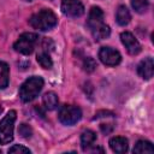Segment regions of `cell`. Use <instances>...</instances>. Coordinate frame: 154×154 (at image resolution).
Returning <instances> with one entry per match:
<instances>
[{
	"label": "cell",
	"instance_id": "obj_2",
	"mask_svg": "<svg viewBox=\"0 0 154 154\" xmlns=\"http://www.w3.org/2000/svg\"><path fill=\"white\" fill-rule=\"evenodd\" d=\"M43 84H45V81L40 76H31L28 79H25L19 88L20 100L23 102H30L34 99H36V96H38V94L41 93Z\"/></svg>",
	"mask_w": 154,
	"mask_h": 154
},
{
	"label": "cell",
	"instance_id": "obj_19",
	"mask_svg": "<svg viewBox=\"0 0 154 154\" xmlns=\"http://www.w3.org/2000/svg\"><path fill=\"white\" fill-rule=\"evenodd\" d=\"M131 6L137 13H144L149 7L148 0H131Z\"/></svg>",
	"mask_w": 154,
	"mask_h": 154
},
{
	"label": "cell",
	"instance_id": "obj_12",
	"mask_svg": "<svg viewBox=\"0 0 154 154\" xmlns=\"http://www.w3.org/2000/svg\"><path fill=\"white\" fill-rule=\"evenodd\" d=\"M96 141V134L91 130H85L81 135V147L84 152H88L91 149Z\"/></svg>",
	"mask_w": 154,
	"mask_h": 154
},
{
	"label": "cell",
	"instance_id": "obj_10",
	"mask_svg": "<svg viewBox=\"0 0 154 154\" xmlns=\"http://www.w3.org/2000/svg\"><path fill=\"white\" fill-rule=\"evenodd\" d=\"M137 73L143 78V79H150L154 73V61L153 58L148 57L144 58L137 66Z\"/></svg>",
	"mask_w": 154,
	"mask_h": 154
},
{
	"label": "cell",
	"instance_id": "obj_23",
	"mask_svg": "<svg viewBox=\"0 0 154 154\" xmlns=\"http://www.w3.org/2000/svg\"><path fill=\"white\" fill-rule=\"evenodd\" d=\"M25 1H31V0H25Z\"/></svg>",
	"mask_w": 154,
	"mask_h": 154
},
{
	"label": "cell",
	"instance_id": "obj_3",
	"mask_svg": "<svg viewBox=\"0 0 154 154\" xmlns=\"http://www.w3.org/2000/svg\"><path fill=\"white\" fill-rule=\"evenodd\" d=\"M17 118V112L11 109L0 120V144H8L13 140L14 122Z\"/></svg>",
	"mask_w": 154,
	"mask_h": 154
},
{
	"label": "cell",
	"instance_id": "obj_5",
	"mask_svg": "<svg viewBox=\"0 0 154 154\" xmlns=\"http://www.w3.org/2000/svg\"><path fill=\"white\" fill-rule=\"evenodd\" d=\"M58 118L64 125H73L82 118V111L75 105H64L58 114Z\"/></svg>",
	"mask_w": 154,
	"mask_h": 154
},
{
	"label": "cell",
	"instance_id": "obj_6",
	"mask_svg": "<svg viewBox=\"0 0 154 154\" xmlns=\"http://www.w3.org/2000/svg\"><path fill=\"white\" fill-rule=\"evenodd\" d=\"M99 59L106 66H117L122 61L120 53L112 47H101L99 51Z\"/></svg>",
	"mask_w": 154,
	"mask_h": 154
},
{
	"label": "cell",
	"instance_id": "obj_13",
	"mask_svg": "<svg viewBox=\"0 0 154 154\" xmlns=\"http://www.w3.org/2000/svg\"><path fill=\"white\" fill-rule=\"evenodd\" d=\"M130 19H131V14H130V11L128 10V7L125 5H120L117 10V13H116V20L119 25L124 26V25H128L130 23Z\"/></svg>",
	"mask_w": 154,
	"mask_h": 154
},
{
	"label": "cell",
	"instance_id": "obj_9",
	"mask_svg": "<svg viewBox=\"0 0 154 154\" xmlns=\"http://www.w3.org/2000/svg\"><path fill=\"white\" fill-rule=\"evenodd\" d=\"M101 24H103V11L99 6H93L90 8V11H89L87 25L91 31V30H94L95 28H97Z\"/></svg>",
	"mask_w": 154,
	"mask_h": 154
},
{
	"label": "cell",
	"instance_id": "obj_1",
	"mask_svg": "<svg viewBox=\"0 0 154 154\" xmlns=\"http://www.w3.org/2000/svg\"><path fill=\"white\" fill-rule=\"evenodd\" d=\"M29 24L34 29H37L41 31H47V30L53 29L58 24V18L53 11H51L48 8H42L41 11L34 13L30 17Z\"/></svg>",
	"mask_w": 154,
	"mask_h": 154
},
{
	"label": "cell",
	"instance_id": "obj_14",
	"mask_svg": "<svg viewBox=\"0 0 154 154\" xmlns=\"http://www.w3.org/2000/svg\"><path fill=\"white\" fill-rule=\"evenodd\" d=\"M42 102H43V106H45L46 109L53 111V109L57 108L59 100H58V96H57L55 93H53V91H47V93L42 96Z\"/></svg>",
	"mask_w": 154,
	"mask_h": 154
},
{
	"label": "cell",
	"instance_id": "obj_16",
	"mask_svg": "<svg viewBox=\"0 0 154 154\" xmlns=\"http://www.w3.org/2000/svg\"><path fill=\"white\" fill-rule=\"evenodd\" d=\"M91 34H93V37L96 40V41H101L103 38H107L111 34V29L107 24H101L99 25L97 28H95L94 30H91Z\"/></svg>",
	"mask_w": 154,
	"mask_h": 154
},
{
	"label": "cell",
	"instance_id": "obj_7",
	"mask_svg": "<svg viewBox=\"0 0 154 154\" xmlns=\"http://www.w3.org/2000/svg\"><path fill=\"white\" fill-rule=\"evenodd\" d=\"M61 12L69 18H77L84 13V6L79 0H63Z\"/></svg>",
	"mask_w": 154,
	"mask_h": 154
},
{
	"label": "cell",
	"instance_id": "obj_4",
	"mask_svg": "<svg viewBox=\"0 0 154 154\" xmlns=\"http://www.w3.org/2000/svg\"><path fill=\"white\" fill-rule=\"evenodd\" d=\"M38 42V36L34 32H23L18 40L14 42L13 48L16 52L24 54V55H29L34 52L36 43Z\"/></svg>",
	"mask_w": 154,
	"mask_h": 154
},
{
	"label": "cell",
	"instance_id": "obj_11",
	"mask_svg": "<svg viewBox=\"0 0 154 154\" xmlns=\"http://www.w3.org/2000/svg\"><path fill=\"white\" fill-rule=\"evenodd\" d=\"M111 149L114 152V153H126L128 152V148H129V142L125 137L123 136H114L109 140L108 142Z\"/></svg>",
	"mask_w": 154,
	"mask_h": 154
},
{
	"label": "cell",
	"instance_id": "obj_18",
	"mask_svg": "<svg viewBox=\"0 0 154 154\" xmlns=\"http://www.w3.org/2000/svg\"><path fill=\"white\" fill-rule=\"evenodd\" d=\"M37 63L41 65V67L43 69H51L53 66V61H52V58L49 55V53L47 51H41L40 53H37Z\"/></svg>",
	"mask_w": 154,
	"mask_h": 154
},
{
	"label": "cell",
	"instance_id": "obj_21",
	"mask_svg": "<svg viewBox=\"0 0 154 154\" xmlns=\"http://www.w3.org/2000/svg\"><path fill=\"white\" fill-rule=\"evenodd\" d=\"M18 132H19V135L22 137L28 138V137L31 136V128L29 125H26V124H20V126L18 128Z\"/></svg>",
	"mask_w": 154,
	"mask_h": 154
},
{
	"label": "cell",
	"instance_id": "obj_22",
	"mask_svg": "<svg viewBox=\"0 0 154 154\" xmlns=\"http://www.w3.org/2000/svg\"><path fill=\"white\" fill-rule=\"evenodd\" d=\"M8 153H30V149L20 144H14L8 149Z\"/></svg>",
	"mask_w": 154,
	"mask_h": 154
},
{
	"label": "cell",
	"instance_id": "obj_17",
	"mask_svg": "<svg viewBox=\"0 0 154 154\" xmlns=\"http://www.w3.org/2000/svg\"><path fill=\"white\" fill-rule=\"evenodd\" d=\"M132 152L134 153H140V154H143V153H150L152 154V153H154V148H153V146H152V143L149 141L140 140L135 144Z\"/></svg>",
	"mask_w": 154,
	"mask_h": 154
},
{
	"label": "cell",
	"instance_id": "obj_20",
	"mask_svg": "<svg viewBox=\"0 0 154 154\" xmlns=\"http://www.w3.org/2000/svg\"><path fill=\"white\" fill-rule=\"evenodd\" d=\"M96 67H97L96 61H95L91 57H88V58L84 59V61H83V69H84V71H87V72H93Z\"/></svg>",
	"mask_w": 154,
	"mask_h": 154
},
{
	"label": "cell",
	"instance_id": "obj_15",
	"mask_svg": "<svg viewBox=\"0 0 154 154\" xmlns=\"http://www.w3.org/2000/svg\"><path fill=\"white\" fill-rule=\"evenodd\" d=\"M10 82V67L7 63L0 61V89H5Z\"/></svg>",
	"mask_w": 154,
	"mask_h": 154
},
{
	"label": "cell",
	"instance_id": "obj_8",
	"mask_svg": "<svg viewBox=\"0 0 154 154\" xmlns=\"http://www.w3.org/2000/svg\"><path fill=\"white\" fill-rule=\"evenodd\" d=\"M120 41L123 43V46L126 48L128 53L131 55H136L141 52V45L138 42V40L130 32V31H124L120 34Z\"/></svg>",
	"mask_w": 154,
	"mask_h": 154
}]
</instances>
